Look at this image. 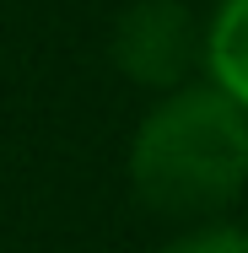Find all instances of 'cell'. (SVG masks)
I'll return each mask as SVG.
<instances>
[{"label":"cell","instance_id":"3","mask_svg":"<svg viewBox=\"0 0 248 253\" xmlns=\"http://www.w3.org/2000/svg\"><path fill=\"white\" fill-rule=\"evenodd\" d=\"M205 59L216 76V92H227L248 113V0L216 5V22L205 33Z\"/></svg>","mask_w":248,"mask_h":253},{"label":"cell","instance_id":"1","mask_svg":"<svg viewBox=\"0 0 248 253\" xmlns=\"http://www.w3.org/2000/svg\"><path fill=\"white\" fill-rule=\"evenodd\" d=\"M135 194L162 215H210L248 183V113L216 86H178L130 146Z\"/></svg>","mask_w":248,"mask_h":253},{"label":"cell","instance_id":"4","mask_svg":"<svg viewBox=\"0 0 248 253\" xmlns=\"http://www.w3.org/2000/svg\"><path fill=\"white\" fill-rule=\"evenodd\" d=\"M167 253H248V232L243 226H205L195 237L173 243Z\"/></svg>","mask_w":248,"mask_h":253},{"label":"cell","instance_id":"2","mask_svg":"<svg viewBox=\"0 0 248 253\" xmlns=\"http://www.w3.org/2000/svg\"><path fill=\"white\" fill-rule=\"evenodd\" d=\"M113 59L141 86H178L195 70V16L184 0H135L113 33Z\"/></svg>","mask_w":248,"mask_h":253}]
</instances>
